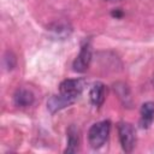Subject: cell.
I'll use <instances>...</instances> for the list:
<instances>
[{
  "mask_svg": "<svg viewBox=\"0 0 154 154\" xmlns=\"http://www.w3.org/2000/svg\"><path fill=\"white\" fill-rule=\"evenodd\" d=\"M109 130H111L109 120H101L93 124L88 132V141L91 148L96 149L102 147L108 138Z\"/></svg>",
  "mask_w": 154,
  "mask_h": 154,
  "instance_id": "1",
  "label": "cell"
},
{
  "mask_svg": "<svg viewBox=\"0 0 154 154\" xmlns=\"http://www.w3.org/2000/svg\"><path fill=\"white\" fill-rule=\"evenodd\" d=\"M118 129V136L120 141V146L124 152L130 153L136 146V131L132 124L126 122H120L117 126Z\"/></svg>",
  "mask_w": 154,
  "mask_h": 154,
  "instance_id": "2",
  "label": "cell"
},
{
  "mask_svg": "<svg viewBox=\"0 0 154 154\" xmlns=\"http://www.w3.org/2000/svg\"><path fill=\"white\" fill-rule=\"evenodd\" d=\"M90 61H91V47L89 43H84L77 58L73 60V64H72L73 71L79 72V73L85 72L90 65Z\"/></svg>",
  "mask_w": 154,
  "mask_h": 154,
  "instance_id": "3",
  "label": "cell"
},
{
  "mask_svg": "<svg viewBox=\"0 0 154 154\" xmlns=\"http://www.w3.org/2000/svg\"><path fill=\"white\" fill-rule=\"evenodd\" d=\"M84 82L79 78L77 79H65L59 85V93L70 96L72 99H77L83 91Z\"/></svg>",
  "mask_w": 154,
  "mask_h": 154,
  "instance_id": "4",
  "label": "cell"
},
{
  "mask_svg": "<svg viewBox=\"0 0 154 154\" xmlns=\"http://www.w3.org/2000/svg\"><path fill=\"white\" fill-rule=\"evenodd\" d=\"M75 101H76V99H72L70 96H66V95L59 93L58 95H53V96L49 97V100L47 101V108L49 109V112L52 114H54L58 111H60V109L70 106Z\"/></svg>",
  "mask_w": 154,
  "mask_h": 154,
  "instance_id": "5",
  "label": "cell"
},
{
  "mask_svg": "<svg viewBox=\"0 0 154 154\" xmlns=\"http://www.w3.org/2000/svg\"><path fill=\"white\" fill-rule=\"evenodd\" d=\"M140 113H141V118H140L141 128L148 129L154 120V102H152V101L144 102L141 106Z\"/></svg>",
  "mask_w": 154,
  "mask_h": 154,
  "instance_id": "6",
  "label": "cell"
},
{
  "mask_svg": "<svg viewBox=\"0 0 154 154\" xmlns=\"http://www.w3.org/2000/svg\"><path fill=\"white\" fill-rule=\"evenodd\" d=\"M89 97H90V101L94 106H96V107L101 106L105 101V97H106V87H105V84L101 83V82L94 83L93 87L90 88Z\"/></svg>",
  "mask_w": 154,
  "mask_h": 154,
  "instance_id": "7",
  "label": "cell"
},
{
  "mask_svg": "<svg viewBox=\"0 0 154 154\" xmlns=\"http://www.w3.org/2000/svg\"><path fill=\"white\" fill-rule=\"evenodd\" d=\"M13 101L14 105L18 107H29L34 102V94L28 89L19 88L13 95Z\"/></svg>",
  "mask_w": 154,
  "mask_h": 154,
  "instance_id": "8",
  "label": "cell"
},
{
  "mask_svg": "<svg viewBox=\"0 0 154 154\" xmlns=\"http://www.w3.org/2000/svg\"><path fill=\"white\" fill-rule=\"evenodd\" d=\"M78 146H79L78 130L75 125H71L67 129V147L65 149V153H75L78 149Z\"/></svg>",
  "mask_w": 154,
  "mask_h": 154,
  "instance_id": "9",
  "label": "cell"
},
{
  "mask_svg": "<svg viewBox=\"0 0 154 154\" xmlns=\"http://www.w3.org/2000/svg\"><path fill=\"white\" fill-rule=\"evenodd\" d=\"M112 14H113V16H116V17H120V16H122V13H120L119 11H114Z\"/></svg>",
  "mask_w": 154,
  "mask_h": 154,
  "instance_id": "10",
  "label": "cell"
},
{
  "mask_svg": "<svg viewBox=\"0 0 154 154\" xmlns=\"http://www.w3.org/2000/svg\"><path fill=\"white\" fill-rule=\"evenodd\" d=\"M107 1H112V2H114V1H120V0H107Z\"/></svg>",
  "mask_w": 154,
  "mask_h": 154,
  "instance_id": "11",
  "label": "cell"
},
{
  "mask_svg": "<svg viewBox=\"0 0 154 154\" xmlns=\"http://www.w3.org/2000/svg\"><path fill=\"white\" fill-rule=\"evenodd\" d=\"M153 85H154V77H153Z\"/></svg>",
  "mask_w": 154,
  "mask_h": 154,
  "instance_id": "12",
  "label": "cell"
}]
</instances>
